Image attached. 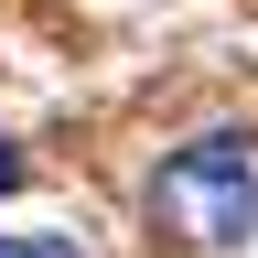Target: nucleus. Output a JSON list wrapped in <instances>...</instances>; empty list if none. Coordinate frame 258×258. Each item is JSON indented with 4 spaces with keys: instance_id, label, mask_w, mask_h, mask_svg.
<instances>
[{
    "instance_id": "obj_1",
    "label": "nucleus",
    "mask_w": 258,
    "mask_h": 258,
    "mask_svg": "<svg viewBox=\"0 0 258 258\" xmlns=\"http://www.w3.org/2000/svg\"><path fill=\"white\" fill-rule=\"evenodd\" d=\"M151 205L183 247H247L258 237V140L215 129V140H183L151 172Z\"/></svg>"
},
{
    "instance_id": "obj_2",
    "label": "nucleus",
    "mask_w": 258,
    "mask_h": 258,
    "mask_svg": "<svg viewBox=\"0 0 258 258\" xmlns=\"http://www.w3.org/2000/svg\"><path fill=\"white\" fill-rule=\"evenodd\" d=\"M0 258H86V237H64V226H11Z\"/></svg>"
},
{
    "instance_id": "obj_3",
    "label": "nucleus",
    "mask_w": 258,
    "mask_h": 258,
    "mask_svg": "<svg viewBox=\"0 0 258 258\" xmlns=\"http://www.w3.org/2000/svg\"><path fill=\"white\" fill-rule=\"evenodd\" d=\"M11 183H22V151H11V140H0V194H11Z\"/></svg>"
}]
</instances>
